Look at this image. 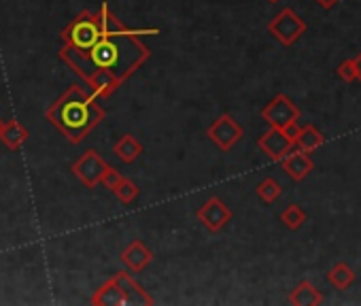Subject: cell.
I'll return each instance as SVG.
<instances>
[{
    "label": "cell",
    "mask_w": 361,
    "mask_h": 306,
    "mask_svg": "<svg viewBox=\"0 0 361 306\" xmlns=\"http://www.w3.org/2000/svg\"><path fill=\"white\" fill-rule=\"evenodd\" d=\"M142 142L134 136V134H123L115 145H113V153H115V158L121 160L123 164H132L136 162L140 156H142Z\"/></svg>",
    "instance_id": "obj_13"
},
{
    "label": "cell",
    "mask_w": 361,
    "mask_h": 306,
    "mask_svg": "<svg viewBox=\"0 0 361 306\" xmlns=\"http://www.w3.org/2000/svg\"><path fill=\"white\" fill-rule=\"evenodd\" d=\"M207 136H209L221 151H230V149L245 136V130H243V126H240L230 113H224L221 117H217V119L207 128Z\"/></svg>",
    "instance_id": "obj_4"
},
{
    "label": "cell",
    "mask_w": 361,
    "mask_h": 306,
    "mask_svg": "<svg viewBox=\"0 0 361 306\" xmlns=\"http://www.w3.org/2000/svg\"><path fill=\"white\" fill-rule=\"evenodd\" d=\"M355 75H357V77L361 79V56H359V58L355 60Z\"/></svg>",
    "instance_id": "obj_21"
},
{
    "label": "cell",
    "mask_w": 361,
    "mask_h": 306,
    "mask_svg": "<svg viewBox=\"0 0 361 306\" xmlns=\"http://www.w3.org/2000/svg\"><path fill=\"white\" fill-rule=\"evenodd\" d=\"M262 117L272 126V128H281V130H291L295 128V121L300 117L298 106L283 94H279L272 102H268L262 111Z\"/></svg>",
    "instance_id": "obj_5"
},
{
    "label": "cell",
    "mask_w": 361,
    "mask_h": 306,
    "mask_svg": "<svg viewBox=\"0 0 361 306\" xmlns=\"http://www.w3.org/2000/svg\"><path fill=\"white\" fill-rule=\"evenodd\" d=\"M123 179V175L117 171V169H113L111 164L106 166V171H104V175H102V179H100V183L109 190V192H113L117 185H119V181Z\"/></svg>",
    "instance_id": "obj_20"
},
{
    "label": "cell",
    "mask_w": 361,
    "mask_h": 306,
    "mask_svg": "<svg viewBox=\"0 0 361 306\" xmlns=\"http://www.w3.org/2000/svg\"><path fill=\"white\" fill-rule=\"evenodd\" d=\"M119 259L126 264V268L130 272H142L151 259H153V251L142 243V240H132L119 255Z\"/></svg>",
    "instance_id": "obj_10"
},
{
    "label": "cell",
    "mask_w": 361,
    "mask_h": 306,
    "mask_svg": "<svg viewBox=\"0 0 361 306\" xmlns=\"http://www.w3.org/2000/svg\"><path fill=\"white\" fill-rule=\"evenodd\" d=\"M104 117V106L83 85L66 87V92L60 98H56L45 111V119L71 145H81L100 126Z\"/></svg>",
    "instance_id": "obj_2"
},
{
    "label": "cell",
    "mask_w": 361,
    "mask_h": 306,
    "mask_svg": "<svg viewBox=\"0 0 361 306\" xmlns=\"http://www.w3.org/2000/svg\"><path fill=\"white\" fill-rule=\"evenodd\" d=\"M196 219L209 230V232H219L224 230L230 221H232V211L230 207L219 200L217 196L209 198L198 211H196Z\"/></svg>",
    "instance_id": "obj_7"
},
{
    "label": "cell",
    "mask_w": 361,
    "mask_h": 306,
    "mask_svg": "<svg viewBox=\"0 0 361 306\" xmlns=\"http://www.w3.org/2000/svg\"><path fill=\"white\" fill-rule=\"evenodd\" d=\"M113 276H115V279L119 281V285L123 287V291H126L130 304H145V306H151V304H153V298L149 295V291H147L142 285H138V283L132 279V274H130L128 270H119V272H115Z\"/></svg>",
    "instance_id": "obj_11"
},
{
    "label": "cell",
    "mask_w": 361,
    "mask_h": 306,
    "mask_svg": "<svg viewBox=\"0 0 361 306\" xmlns=\"http://www.w3.org/2000/svg\"><path fill=\"white\" fill-rule=\"evenodd\" d=\"M323 142V136L312 128V126H306V128H302V130H298L295 134H293V145L298 147V149H302V151H312V149H317L319 145Z\"/></svg>",
    "instance_id": "obj_15"
},
{
    "label": "cell",
    "mask_w": 361,
    "mask_h": 306,
    "mask_svg": "<svg viewBox=\"0 0 361 306\" xmlns=\"http://www.w3.org/2000/svg\"><path fill=\"white\" fill-rule=\"evenodd\" d=\"M281 185L274 181V179H264L259 185H257V190H255V194L266 202V204H270V202H274L279 196H281Z\"/></svg>",
    "instance_id": "obj_17"
},
{
    "label": "cell",
    "mask_w": 361,
    "mask_h": 306,
    "mask_svg": "<svg viewBox=\"0 0 361 306\" xmlns=\"http://www.w3.org/2000/svg\"><path fill=\"white\" fill-rule=\"evenodd\" d=\"M281 164H283V169L289 173V177H293V179H304L308 173H310V169H312V162H310V158L306 156V151H287L285 156L281 158Z\"/></svg>",
    "instance_id": "obj_14"
},
{
    "label": "cell",
    "mask_w": 361,
    "mask_h": 306,
    "mask_svg": "<svg viewBox=\"0 0 361 306\" xmlns=\"http://www.w3.org/2000/svg\"><path fill=\"white\" fill-rule=\"evenodd\" d=\"M90 304H94V306H130L128 295H126L123 287L119 285V281L115 276L104 281V285H100L92 293Z\"/></svg>",
    "instance_id": "obj_9"
},
{
    "label": "cell",
    "mask_w": 361,
    "mask_h": 306,
    "mask_svg": "<svg viewBox=\"0 0 361 306\" xmlns=\"http://www.w3.org/2000/svg\"><path fill=\"white\" fill-rule=\"evenodd\" d=\"M30 138V132L26 130V126H22L18 119H9L5 121L3 130H0V142H3L9 151H18L26 145V140Z\"/></svg>",
    "instance_id": "obj_12"
},
{
    "label": "cell",
    "mask_w": 361,
    "mask_h": 306,
    "mask_svg": "<svg viewBox=\"0 0 361 306\" xmlns=\"http://www.w3.org/2000/svg\"><path fill=\"white\" fill-rule=\"evenodd\" d=\"M257 147L266 153L268 158L272 160H281L287 151H291L293 147V138L287 130H281V128H272L257 140Z\"/></svg>",
    "instance_id": "obj_8"
},
{
    "label": "cell",
    "mask_w": 361,
    "mask_h": 306,
    "mask_svg": "<svg viewBox=\"0 0 361 306\" xmlns=\"http://www.w3.org/2000/svg\"><path fill=\"white\" fill-rule=\"evenodd\" d=\"M3 126H5V121H3V119H0V130H3Z\"/></svg>",
    "instance_id": "obj_23"
},
{
    "label": "cell",
    "mask_w": 361,
    "mask_h": 306,
    "mask_svg": "<svg viewBox=\"0 0 361 306\" xmlns=\"http://www.w3.org/2000/svg\"><path fill=\"white\" fill-rule=\"evenodd\" d=\"M109 162H104L100 156H98V151L94 149H87L83 156L79 160H75L71 164V171L75 173V177L90 190H94L96 185H100V179L106 171Z\"/></svg>",
    "instance_id": "obj_3"
},
{
    "label": "cell",
    "mask_w": 361,
    "mask_h": 306,
    "mask_svg": "<svg viewBox=\"0 0 361 306\" xmlns=\"http://www.w3.org/2000/svg\"><path fill=\"white\" fill-rule=\"evenodd\" d=\"M291 302L293 304H306V302H321V295L308 285V283H302L293 293H291Z\"/></svg>",
    "instance_id": "obj_18"
},
{
    "label": "cell",
    "mask_w": 361,
    "mask_h": 306,
    "mask_svg": "<svg viewBox=\"0 0 361 306\" xmlns=\"http://www.w3.org/2000/svg\"><path fill=\"white\" fill-rule=\"evenodd\" d=\"M268 3H279V0H268Z\"/></svg>",
    "instance_id": "obj_24"
},
{
    "label": "cell",
    "mask_w": 361,
    "mask_h": 306,
    "mask_svg": "<svg viewBox=\"0 0 361 306\" xmlns=\"http://www.w3.org/2000/svg\"><path fill=\"white\" fill-rule=\"evenodd\" d=\"M113 194H115V198L121 202V204H132L138 196H140V190H138V185L132 181V179H121L119 181V185L113 190Z\"/></svg>",
    "instance_id": "obj_16"
},
{
    "label": "cell",
    "mask_w": 361,
    "mask_h": 306,
    "mask_svg": "<svg viewBox=\"0 0 361 306\" xmlns=\"http://www.w3.org/2000/svg\"><path fill=\"white\" fill-rule=\"evenodd\" d=\"M319 3L323 5V7H331V5H336L338 0H319Z\"/></svg>",
    "instance_id": "obj_22"
},
{
    "label": "cell",
    "mask_w": 361,
    "mask_h": 306,
    "mask_svg": "<svg viewBox=\"0 0 361 306\" xmlns=\"http://www.w3.org/2000/svg\"><path fill=\"white\" fill-rule=\"evenodd\" d=\"M157 32L128 28L102 0L98 13L81 11L60 32L58 56L98 100H106L151 58L140 37Z\"/></svg>",
    "instance_id": "obj_1"
},
{
    "label": "cell",
    "mask_w": 361,
    "mask_h": 306,
    "mask_svg": "<svg viewBox=\"0 0 361 306\" xmlns=\"http://www.w3.org/2000/svg\"><path fill=\"white\" fill-rule=\"evenodd\" d=\"M281 219H283V224H285L287 228L295 230V228H300V226L304 224V211H302L298 204H291V207H287V209L283 211Z\"/></svg>",
    "instance_id": "obj_19"
},
{
    "label": "cell",
    "mask_w": 361,
    "mask_h": 306,
    "mask_svg": "<svg viewBox=\"0 0 361 306\" xmlns=\"http://www.w3.org/2000/svg\"><path fill=\"white\" fill-rule=\"evenodd\" d=\"M268 30H270V35L276 37L283 45H291V43H295V41L304 35L306 24H304L291 9H283V11L270 22Z\"/></svg>",
    "instance_id": "obj_6"
}]
</instances>
